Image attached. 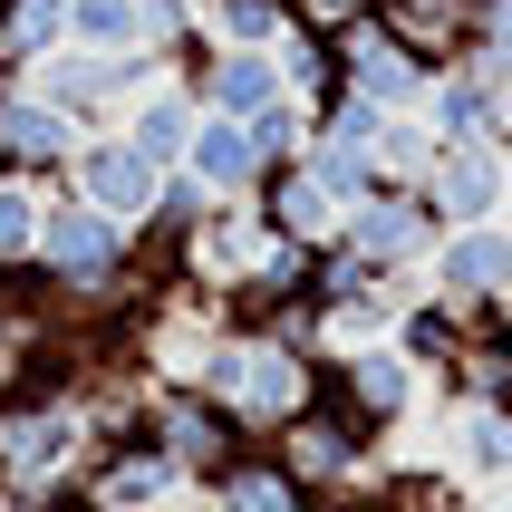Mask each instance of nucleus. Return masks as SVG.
Returning <instances> with one entry per match:
<instances>
[{
    "instance_id": "7ed1b4c3",
    "label": "nucleus",
    "mask_w": 512,
    "mask_h": 512,
    "mask_svg": "<svg viewBox=\"0 0 512 512\" xmlns=\"http://www.w3.org/2000/svg\"><path fill=\"white\" fill-rule=\"evenodd\" d=\"M87 397L78 387H10L0 397V503H39L49 484H68L87 464Z\"/></svg>"
},
{
    "instance_id": "39448f33",
    "label": "nucleus",
    "mask_w": 512,
    "mask_h": 512,
    "mask_svg": "<svg viewBox=\"0 0 512 512\" xmlns=\"http://www.w3.org/2000/svg\"><path fill=\"white\" fill-rule=\"evenodd\" d=\"M319 397H339L368 435H397L406 416L435 397V377L416 368L397 339H358V348H329V368H319Z\"/></svg>"
},
{
    "instance_id": "423d86ee",
    "label": "nucleus",
    "mask_w": 512,
    "mask_h": 512,
    "mask_svg": "<svg viewBox=\"0 0 512 512\" xmlns=\"http://www.w3.org/2000/svg\"><path fill=\"white\" fill-rule=\"evenodd\" d=\"M145 435H155L184 474H203V484H213L232 455H252V445H261L223 397H203V387H184V377H155V387H145Z\"/></svg>"
},
{
    "instance_id": "2f4dec72",
    "label": "nucleus",
    "mask_w": 512,
    "mask_h": 512,
    "mask_svg": "<svg viewBox=\"0 0 512 512\" xmlns=\"http://www.w3.org/2000/svg\"><path fill=\"white\" fill-rule=\"evenodd\" d=\"M310 29H358V20H377V0H290Z\"/></svg>"
},
{
    "instance_id": "9d476101",
    "label": "nucleus",
    "mask_w": 512,
    "mask_h": 512,
    "mask_svg": "<svg viewBox=\"0 0 512 512\" xmlns=\"http://www.w3.org/2000/svg\"><path fill=\"white\" fill-rule=\"evenodd\" d=\"M155 184H165V165H155L126 126H87V145H78V165H68L58 194L97 203V213H116V223H145V213H155Z\"/></svg>"
},
{
    "instance_id": "aec40b11",
    "label": "nucleus",
    "mask_w": 512,
    "mask_h": 512,
    "mask_svg": "<svg viewBox=\"0 0 512 512\" xmlns=\"http://www.w3.org/2000/svg\"><path fill=\"white\" fill-rule=\"evenodd\" d=\"M68 49V0H0V78H29Z\"/></svg>"
},
{
    "instance_id": "f3484780",
    "label": "nucleus",
    "mask_w": 512,
    "mask_h": 512,
    "mask_svg": "<svg viewBox=\"0 0 512 512\" xmlns=\"http://www.w3.org/2000/svg\"><path fill=\"white\" fill-rule=\"evenodd\" d=\"M213 512H329V493L300 484L271 445H252V455H232L223 474H213Z\"/></svg>"
},
{
    "instance_id": "72a5a7b5",
    "label": "nucleus",
    "mask_w": 512,
    "mask_h": 512,
    "mask_svg": "<svg viewBox=\"0 0 512 512\" xmlns=\"http://www.w3.org/2000/svg\"><path fill=\"white\" fill-rule=\"evenodd\" d=\"M194 10H203V0H194Z\"/></svg>"
},
{
    "instance_id": "a211bd4d",
    "label": "nucleus",
    "mask_w": 512,
    "mask_h": 512,
    "mask_svg": "<svg viewBox=\"0 0 512 512\" xmlns=\"http://www.w3.org/2000/svg\"><path fill=\"white\" fill-rule=\"evenodd\" d=\"M252 213L281 232V242H329V232H339V203H329V184H319L310 165H271L252 184Z\"/></svg>"
},
{
    "instance_id": "4468645a",
    "label": "nucleus",
    "mask_w": 512,
    "mask_h": 512,
    "mask_svg": "<svg viewBox=\"0 0 512 512\" xmlns=\"http://www.w3.org/2000/svg\"><path fill=\"white\" fill-rule=\"evenodd\" d=\"M377 29H387L416 68H464L474 29H484V0H377Z\"/></svg>"
},
{
    "instance_id": "5701e85b",
    "label": "nucleus",
    "mask_w": 512,
    "mask_h": 512,
    "mask_svg": "<svg viewBox=\"0 0 512 512\" xmlns=\"http://www.w3.org/2000/svg\"><path fill=\"white\" fill-rule=\"evenodd\" d=\"M184 165H194V174H203V184H213L223 203H242V194L261 184L252 126H232V116H203V126H194V155H184Z\"/></svg>"
},
{
    "instance_id": "473e14b6",
    "label": "nucleus",
    "mask_w": 512,
    "mask_h": 512,
    "mask_svg": "<svg viewBox=\"0 0 512 512\" xmlns=\"http://www.w3.org/2000/svg\"><path fill=\"white\" fill-rule=\"evenodd\" d=\"M29 512H97V493H87L78 474H68V484H49V493H39V503H29Z\"/></svg>"
},
{
    "instance_id": "cd10ccee",
    "label": "nucleus",
    "mask_w": 512,
    "mask_h": 512,
    "mask_svg": "<svg viewBox=\"0 0 512 512\" xmlns=\"http://www.w3.org/2000/svg\"><path fill=\"white\" fill-rule=\"evenodd\" d=\"M435 155H445V145H435L426 116H387V136H377V174H387V184H426Z\"/></svg>"
},
{
    "instance_id": "4be33fe9",
    "label": "nucleus",
    "mask_w": 512,
    "mask_h": 512,
    "mask_svg": "<svg viewBox=\"0 0 512 512\" xmlns=\"http://www.w3.org/2000/svg\"><path fill=\"white\" fill-rule=\"evenodd\" d=\"M271 58H281V87L300 97V107H329V97H348V87H339V29H310V20H290Z\"/></svg>"
},
{
    "instance_id": "2eb2a0df",
    "label": "nucleus",
    "mask_w": 512,
    "mask_h": 512,
    "mask_svg": "<svg viewBox=\"0 0 512 512\" xmlns=\"http://www.w3.org/2000/svg\"><path fill=\"white\" fill-rule=\"evenodd\" d=\"M416 116L435 126V145H503V155H512V97L484 87L474 68H435V87H426Z\"/></svg>"
},
{
    "instance_id": "f03ea898",
    "label": "nucleus",
    "mask_w": 512,
    "mask_h": 512,
    "mask_svg": "<svg viewBox=\"0 0 512 512\" xmlns=\"http://www.w3.org/2000/svg\"><path fill=\"white\" fill-rule=\"evenodd\" d=\"M319 368H329V348L290 339V329H271V319H223V339L203 348V368L184 377V387H203V397H223L242 426L271 445V435L300 416V406L319 397Z\"/></svg>"
},
{
    "instance_id": "ddd939ff",
    "label": "nucleus",
    "mask_w": 512,
    "mask_h": 512,
    "mask_svg": "<svg viewBox=\"0 0 512 512\" xmlns=\"http://www.w3.org/2000/svg\"><path fill=\"white\" fill-rule=\"evenodd\" d=\"M339 87L368 97V107H387V116H416L426 87H435V68H416L377 20H358V29H339Z\"/></svg>"
},
{
    "instance_id": "9b49d317",
    "label": "nucleus",
    "mask_w": 512,
    "mask_h": 512,
    "mask_svg": "<svg viewBox=\"0 0 512 512\" xmlns=\"http://www.w3.org/2000/svg\"><path fill=\"white\" fill-rule=\"evenodd\" d=\"M426 290H445L464 310H503L512 300V223H455L426 261Z\"/></svg>"
},
{
    "instance_id": "dca6fc26",
    "label": "nucleus",
    "mask_w": 512,
    "mask_h": 512,
    "mask_svg": "<svg viewBox=\"0 0 512 512\" xmlns=\"http://www.w3.org/2000/svg\"><path fill=\"white\" fill-rule=\"evenodd\" d=\"M387 339L406 348V358H416V368L435 377V387H445V377H455V358L464 348H474V310H464V300H445V290H406V310H397V329H387Z\"/></svg>"
},
{
    "instance_id": "bb28decb",
    "label": "nucleus",
    "mask_w": 512,
    "mask_h": 512,
    "mask_svg": "<svg viewBox=\"0 0 512 512\" xmlns=\"http://www.w3.org/2000/svg\"><path fill=\"white\" fill-rule=\"evenodd\" d=\"M68 49H145L136 29V0H68Z\"/></svg>"
},
{
    "instance_id": "412c9836",
    "label": "nucleus",
    "mask_w": 512,
    "mask_h": 512,
    "mask_svg": "<svg viewBox=\"0 0 512 512\" xmlns=\"http://www.w3.org/2000/svg\"><path fill=\"white\" fill-rule=\"evenodd\" d=\"M455 464L464 484L512 493V406H455Z\"/></svg>"
},
{
    "instance_id": "20e7f679",
    "label": "nucleus",
    "mask_w": 512,
    "mask_h": 512,
    "mask_svg": "<svg viewBox=\"0 0 512 512\" xmlns=\"http://www.w3.org/2000/svg\"><path fill=\"white\" fill-rule=\"evenodd\" d=\"M377 445H387V435H368L339 397H310L281 435H271V455H281L300 484H319L329 503H348V493H377Z\"/></svg>"
},
{
    "instance_id": "7c9ffc66",
    "label": "nucleus",
    "mask_w": 512,
    "mask_h": 512,
    "mask_svg": "<svg viewBox=\"0 0 512 512\" xmlns=\"http://www.w3.org/2000/svg\"><path fill=\"white\" fill-rule=\"evenodd\" d=\"M377 484H387V474H377ZM368 512H464V493H445L435 474H397V484L377 493Z\"/></svg>"
},
{
    "instance_id": "f257e3e1",
    "label": "nucleus",
    "mask_w": 512,
    "mask_h": 512,
    "mask_svg": "<svg viewBox=\"0 0 512 512\" xmlns=\"http://www.w3.org/2000/svg\"><path fill=\"white\" fill-rule=\"evenodd\" d=\"M20 290H39V300H58V310H126V300H145L136 223H116V213H97V203H78V194H49L39 252H29Z\"/></svg>"
},
{
    "instance_id": "393cba45",
    "label": "nucleus",
    "mask_w": 512,
    "mask_h": 512,
    "mask_svg": "<svg viewBox=\"0 0 512 512\" xmlns=\"http://www.w3.org/2000/svg\"><path fill=\"white\" fill-rule=\"evenodd\" d=\"M39 213H49V184L0 174V281H20V271H29V252H39Z\"/></svg>"
},
{
    "instance_id": "0eeeda50",
    "label": "nucleus",
    "mask_w": 512,
    "mask_h": 512,
    "mask_svg": "<svg viewBox=\"0 0 512 512\" xmlns=\"http://www.w3.org/2000/svg\"><path fill=\"white\" fill-rule=\"evenodd\" d=\"M155 78H165V58H155V49H116V58L107 49H58V58L29 68V87H39L58 116H78V126H107V116L136 107Z\"/></svg>"
},
{
    "instance_id": "b1692460",
    "label": "nucleus",
    "mask_w": 512,
    "mask_h": 512,
    "mask_svg": "<svg viewBox=\"0 0 512 512\" xmlns=\"http://www.w3.org/2000/svg\"><path fill=\"white\" fill-rule=\"evenodd\" d=\"M290 20H300L290 0H203V39L213 49H281Z\"/></svg>"
},
{
    "instance_id": "6e6552de",
    "label": "nucleus",
    "mask_w": 512,
    "mask_h": 512,
    "mask_svg": "<svg viewBox=\"0 0 512 512\" xmlns=\"http://www.w3.org/2000/svg\"><path fill=\"white\" fill-rule=\"evenodd\" d=\"M339 242H348V252H368L377 271H397V281H426L445 223H435V203L416 194V184H377L368 203H348V213H339Z\"/></svg>"
},
{
    "instance_id": "a878e982",
    "label": "nucleus",
    "mask_w": 512,
    "mask_h": 512,
    "mask_svg": "<svg viewBox=\"0 0 512 512\" xmlns=\"http://www.w3.org/2000/svg\"><path fill=\"white\" fill-rule=\"evenodd\" d=\"M300 165L329 184V203H339V213H348V203H368L377 184H387V174H377V155H358V145H339V136H310V145H300Z\"/></svg>"
},
{
    "instance_id": "f8f14e48",
    "label": "nucleus",
    "mask_w": 512,
    "mask_h": 512,
    "mask_svg": "<svg viewBox=\"0 0 512 512\" xmlns=\"http://www.w3.org/2000/svg\"><path fill=\"white\" fill-rule=\"evenodd\" d=\"M416 194L435 203L445 232H455V223H503V213H512V155H503V145H445Z\"/></svg>"
},
{
    "instance_id": "c85d7f7f",
    "label": "nucleus",
    "mask_w": 512,
    "mask_h": 512,
    "mask_svg": "<svg viewBox=\"0 0 512 512\" xmlns=\"http://www.w3.org/2000/svg\"><path fill=\"white\" fill-rule=\"evenodd\" d=\"M464 68H474L484 87H503V97H512V0H484V29H474Z\"/></svg>"
},
{
    "instance_id": "1a4fd4ad",
    "label": "nucleus",
    "mask_w": 512,
    "mask_h": 512,
    "mask_svg": "<svg viewBox=\"0 0 512 512\" xmlns=\"http://www.w3.org/2000/svg\"><path fill=\"white\" fill-rule=\"evenodd\" d=\"M78 145H87L78 116H58L29 78H0V174H29V184L58 194L68 165H78Z\"/></svg>"
},
{
    "instance_id": "6ab92c4d",
    "label": "nucleus",
    "mask_w": 512,
    "mask_h": 512,
    "mask_svg": "<svg viewBox=\"0 0 512 512\" xmlns=\"http://www.w3.org/2000/svg\"><path fill=\"white\" fill-rule=\"evenodd\" d=\"M194 126H203V97L174 87V78H155L136 107H126V136H136L155 165H184V155H194Z\"/></svg>"
},
{
    "instance_id": "c756f323",
    "label": "nucleus",
    "mask_w": 512,
    "mask_h": 512,
    "mask_svg": "<svg viewBox=\"0 0 512 512\" xmlns=\"http://www.w3.org/2000/svg\"><path fill=\"white\" fill-rule=\"evenodd\" d=\"M136 29H145V49H155V58H174L203 29V10H194V0H136Z\"/></svg>"
}]
</instances>
